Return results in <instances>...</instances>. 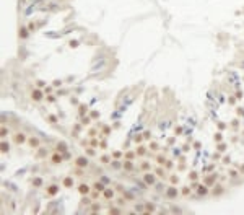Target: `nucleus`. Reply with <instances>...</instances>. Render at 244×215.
<instances>
[{"label":"nucleus","mask_w":244,"mask_h":215,"mask_svg":"<svg viewBox=\"0 0 244 215\" xmlns=\"http://www.w3.org/2000/svg\"><path fill=\"white\" fill-rule=\"evenodd\" d=\"M51 93H52V88H51V86H47V88H46V94H51Z\"/></svg>","instance_id":"5fc2aeb1"},{"label":"nucleus","mask_w":244,"mask_h":215,"mask_svg":"<svg viewBox=\"0 0 244 215\" xmlns=\"http://www.w3.org/2000/svg\"><path fill=\"white\" fill-rule=\"evenodd\" d=\"M77 44H78V41H70V47H77Z\"/></svg>","instance_id":"864d4df0"},{"label":"nucleus","mask_w":244,"mask_h":215,"mask_svg":"<svg viewBox=\"0 0 244 215\" xmlns=\"http://www.w3.org/2000/svg\"><path fill=\"white\" fill-rule=\"evenodd\" d=\"M46 155H47V150L39 147V153H37V157H39V158H42V157H46Z\"/></svg>","instance_id":"4be33fe9"},{"label":"nucleus","mask_w":244,"mask_h":215,"mask_svg":"<svg viewBox=\"0 0 244 215\" xmlns=\"http://www.w3.org/2000/svg\"><path fill=\"white\" fill-rule=\"evenodd\" d=\"M86 155H88V157H93V155H94V148H93V147L86 148Z\"/></svg>","instance_id":"7c9ffc66"},{"label":"nucleus","mask_w":244,"mask_h":215,"mask_svg":"<svg viewBox=\"0 0 244 215\" xmlns=\"http://www.w3.org/2000/svg\"><path fill=\"white\" fill-rule=\"evenodd\" d=\"M142 169H143V171H148V169H150V165H148L146 161H145V163H142Z\"/></svg>","instance_id":"f704fd0d"},{"label":"nucleus","mask_w":244,"mask_h":215,"mask_svg":"<svg viewBox=\"0 0 244 215\" xmlns=\"http://www.w3.org/2000/svg\"><path fill=\"white\" fill-rule=\"evenodd\" d=\"M215 181H217V174H210V176L205 179V184H207V186H210V184H213Z\"/></svg>","instance_id":"f3484780"},{"label":"nucleus","mask_w":244,"mask_h":215,"mask_svg":"<svg viewBox=\"0 0 244 215\" xmlns=\"http://www.w3.org/2000/svg\"><path fill=\"white\" fill-rule=\"evenodd\" d=\"M112 166H114V168H119V166H120V163H119V161H112Z\"/></svg>","instance_id":"4d7b16f0"},{"label":"nucleus","mask_w":244,"mask_h":215,"mask_svg":"<svg viewBox=\"0 0 244 215\" xmlns=\"http://www.w3.org/2000/svg\"><path fill=\"white\" fill-rule=\"evenodd\" d=\"M221 139H223V134H221V132H217L215 137H213V140H215V142H221Z\"/></svg>","instance_id":"5701e85b"},{"label":"nucleus","mask_w":244,"mask_h":215,"mask_svg":"<svg viewBox=\"0 0 244 215\" xmlns=\"http://www.w3.org/2000/svg\"><path fill=\"white\" fill-rule=\"evenodd\" d=\"M122 166H124L125 169H132V168H134V165H132V161H130V160L124 161V163H122Z\"/></svg>","instance_id":"412c9836"},{"label":"nucleus","mask_w":244,"mask_h":215,"mask_svg":"<svg viewBox=\"0 0 244 215\" xmlns=\"http://www.w3.org/2000/svg\"><path fill=\"white\" fill-rule=\"evenodd\" d=\"M223 163L228 165V163H229V157H225V158H223Z\"/></svg>","instance_id":"13d9d810"},{"label":"nucleus","mask_w":244,"mask_h":215,"mask_svg":"<svg viewBox=\"0 0 244 215\" xmlns=\"http://www.w3.org/2000/svg\"><path fill=\"white\" fill-rule=\"evenodd\" d=\"M135 153H137V155H138V157H143L145 153H146V148H145L143 145H140V147H138V148L135 150Z\"/></svg>","instance_id":"6ab92c4d"},{"label":"nucleus","mask_w":244,"mask_h":215,"mask_svg":"<svg viewBox=\"0 0 244 215\" xmlns=\"http://www.w3.org/2000/svg\"><path fill=\"white\" fill-rule=\"evenodd\" d=\"M47 101H49V103H54V101H55V96H54L52 93H51V94H47Z\"/></svg>","instance_id":"72a5a7b5"},{"label":"nucleus","mask_w":244,"mask_h":215,"mask_svg":"<svg viewBox=\"0 0 244 215\" xmlns=\"http://www.w3.org/2000/svg\"><path fill=\"white\" fill-rule=\"evenodd\" d=\"M177 196H179V191L174 187V184L166 189V197H168V199H176Z\"/></svg>","instance_id":"39448f33"},{"label":"nucleus","mask_w":244,"mask_h":215,"mask_svg":"<svg viewBox=\"0 0 244 215\" xmlns=\"http://www.w3.org/2000/svg\"><path fill=\"white\" fill-rule=\"evenodd\" d=\"M93 189H96V191H99V192H103V191H104L106 187H104V184H103V183H98V181H96V183L93 184Z\"/></svg>","instance_id":"a211bd4d"},{"label":"nucleus","mask_w":244,"mask_h":215,"mask_svg":"<svg viewBox=\"0 0 244 215\" xmlns=\"http://www.w3.org/2000/svg\"><path fill=\"white\" fill-rule=\"evenodd\" d=\"M156 161H158V165H160V166H163V165L166 163V160H164V157H161V155H160V157L156 158Z\"/></svg>","instance_id":"a878e982"},{"label":"nucleus","mask_w":244,"mask_h":215,"mask_svg":"<svg viewBox=\"0 0 244 215\" xmlns=\"http://www.w3.org/2000/svg\"><path fill=\"white\" fill-rule=\"evenodd\" d=\"M156 176H158V178H164V169L158 168V169H156Z\"/></svg>","instance_id":"393cba45"},{"label":"nucleus","mask_w":244,"mask_h":215,"mask_svg":"<svg viewBox=\"0 0 244 215\" xmlns=\"http://www.w3.org/2000/svg\"><path fill=\"white\" fill-rule=\"evenodd\" d=\"M91 210H93V212H96V210H99V205H96V204H93V205H91Z\"/></svg>","instance_id":"09e8293b"},{"label":"nucleus","mask_w":244,"mask_h":215,"mask_svg":"<svg viewBox=\"0 0 244 215\" xmlns=\"http://www.w3.org/2000/svg\"><path fill=\"white\" fill-rule=\"evenodd\" d=\"M10 152V145L5 140H2V153H8Z\"/></svg>","instance_id":"aec40b11"},{"label":"nucleus","mask_w":244,"mask_h":215,"mask_svg":"<svg viewBox=\"0 0 244 215\" xmlns=\"http://www.w3.org/2000/svg\"><path fill=\"white\" fill-rule=\"evenodd\" d=\"M164 166H166V168L169 169V168L172 166V161H166V163H164Z\"/></svg>","instance_id":"603ef678"},{"label":"nucleus","mask_w":244,"mask_h":215,"mask_svg":"<svg viewBox=\"0 0 244 215\" xmlns=\"http://www.w3.org/2000/svg\"><path fill=\"white\" fill-rule=\"evenodd\" d=\"M112 157H114V158H119V157H122V153H120V152H114Z\"/></svg>","instance_id":"49530a36"},{"label":"nucleus","mask_w":244,"mask_h":215,"mask_svg":"<svg viewBox=\"0 0 244 215\" xmlns=\"http://www.w3.org/2000/svg\"><path fill=\"white\" fill-rule=\"evenodd\" d=\"M96 145H98V140H96V139H93V140H91V147H96Z\"/></svg>","instance_id":"6e6d98bb"},{"label":"nucleus","mask_w":244,"mask_h":215,"mask_svg":"<svg viewBox=\"0 0 244 215\" xmlns=\"http://www.w3.org/2000/svg\"><path fill=\"white\" fill-rule=\"evenodd\" d=\"M109 160H111V158H109L108 155H104V157H101V161H103V163H109Z\"/></svg>","instance_id":"4c0bfd02"},{"label":"nucleus","mask_w":244,"mask_h":215,"mask_svg":"<svg viewBox=\"0 0 244 215\" xmlns=\"http://www.w3.org/2000/svg\"><path fill=\"white\" fill-rule=\"evenodd\" d=\"M142 139H143V135H137V137H135V142H137V143H140V142H142Z\"/></svg>","instance_id":"8fccbe9b"},{"label":"nucleus","mask_w":244,"mask_h":215,"mask_svg":"<svg viewBox=\"0 0 244 215\" xmlns=\"http://www.w3.org/2000/svg\"><path fill=\"white\" fill-rule=\"evenodd\" d=\"M145 207H146V210H150V212H155V205H153V204H146Z\"/></svg>","instance_id":"c9c22d12"},{"label":"nucleus","mask_w":244,"mask_h":215,"mask_svg":"<svg viewBox=\"0 0 244 215\" xmlns=\"http://www.w3.org/2000/svg\"><path fill=\"white\" fill-rule=\"evenodd\" d=\"M208 192H210V191H208L207 184H200V186L197 187V194H199V196H207Z\"/></svg>","instance_id":"9d476101"},{"label":"nucleus","mask_w":244,"mask_h":215,"mask_svg":"<svg viewBox=\"0 0 244 215\" xmlns=\"http://www.w3.org/2000/svg\"><path fill=\"white\" fill-rule=\"evenodd\" d=\"M236 100H238V98H233V96H231V98H229V103L234 104V103H236Z\"/></svg>","instance_id":"bf43d9fd"},{"label":"nucleus","mask_w":244,"mask_h":215,"mask_svg":"<svg viewBox=\"0 0 244 215\" xmlns=\"http://www.w3.org/2000/svg\"><path fill=\"white\" fill-rule=\"evenodd\" d=\"M52 86H54V88H59V86H62V82H60V80H54V82H52Z\"/></svg>","instance_id":"c756f323"},{"label":"nucleus","mask_w":244,"mask_h":215,"mask_svg":"<svg viewBox=\"0 0 244 215\" xmlns=\"http://www.w3.org/2000/svg\"><path fill=\"white\" fill-rule=\"evenodd\" d=\"M7 134H8V129L7 127H2V137H5Z\"/></svg>","instance_id":"c03bdc74"},{"label":"nucleus","mask_w":244,"mask_h":215,"mask_svg":"<svg viewBox=\"0 0 244 215\" xmlns=\"http://www.w3.org/2000/svg\"><path fill=\"white\" fill-rule=\"evenodd\" d=\"M150 137H151V135H150V132H145V134H143V139H145V140H150Z\"/></svg>","instance_id":"a18cd8bd"},{"label":"nucleus","mask_w":244,"mask_h":215,"mask_svg":"<svg viewBox=\"0 0 244 215\" xmlns=\"http://www.w3.org/2000/svg\"><path fill=\"white\" fill-rule=\"evenodd\" d=\"M109 214H119V209H109Z\"/></svg>","instance_id":"3c124183"},{"label":"nucleus","mask_w":244,"mask_h":215,"mask_svg":"<svg viewBox=\"0 0 244 215\" xmlns=\"http://www.w3.org/2000/svg\"><path fill=\"white\" fill-rule=\"evenodd\" d=\"M91 197H93V199H98V197H99V191H96V189H94V192L91 194Z\"/></svg>","instance_id":"58836bf2"},{"label":"nucleus","mask_w":244,"mask_h":215,"mask_svg":"<svg viewBox=\"0 0 244 215\" xmlns=\"http://www.w3.org/2000/svg\"><path fill=\"white\" fill-rule=\"evenodd\" d=\"M88 165H90L88 157H77V158H75V166H77V168H86Z\"/></svg>","instance_id":"f257e3e1"},{"label":"nucleus","mask_w":244,"mask_h":215,"mask_svg":"<svg viewBox=\"0 0 244 215\" xmlns=\"http://www.w3.org/2000/svg\"><path fill=\"white\" fill-rule=\"evenodd\" d=\"M28 143H29V147H31V148H39L41 140H39L37 137H28Z\"/></svg>","instance_id":"6e6552de"},{"label":"nucleus","mask_w":244,"mask_h":215,"mask_svg":"<svg viewBox=\"0 0 244 215\" xmlns=\"http://www.w3.org/2000/svg\"><path fill=\"white\" fill-rule=\"evenodd\" d=\"M78 112H80V116H85L88 112V106L86 104H78Z\"/></svg>","instance_id":"dca6fc26"},{"label":"nucleus","mask_w":244,"mask_h":215,"mask_svg":"<svg viewBox=\"0 0 244 215\" xmlns=\"http://www.w3.org/2000/svg\"><path fill=\"white\" fill-rule=\"evenodd\" d=\"M181 192H182V196H189V194H190V187H189V186L182 187V191H181Z\"/></svg>","instance_id":"b1692460"},{"label":"nucleus","mask_w":244,"mask_h":215,"mask_svg":"<svg viewBox=\"0 0 244 215\" xmlns=\"http://www.w3.org/2000/svg\"><path fill=\"white\" fill-rule=\"evenodd\" d=\"M143 181L148 184V186H153L155 183H156V176H155L153 173H145V174H143Z\"/></svg>","instance_id":"423d86ee"},{"label":"nucleus","mask_w":244,"mask_h":215,"mask_svg":"<svg viewBox=\"0 0 244 215\" xmlns=\"http://www.w3.org/2000/svg\"><path fill=\"white\" fill-rule=\"evenodd\" d=\"M229 176H231V178H236V176H238V173H236L234 169H231V171H229Z\"/></svg>","instance_id":"de8ad7c7"},{"label":"nucleus","mask_w":244,"mask_h":215,"mask_svg":"<svg viewBox=\"0 0 244 215\" xmlns=\"http://www.w3.org/2000/svg\"><path fill=\"white\" fill-rule=\"evenodd\" d=\"M41 184H42V179H41V178L33 179V186H41Z\"/></svg>","instance_id":"c85d7f7f"},{"label":"nucleus","mask_w":244,"mask_h":215,"mask_svg":"<svg viewBox=\"0 0 244 215\" xmlns=\"http://www.w3.org/2000/svg\"><path fill=\"white\" fill-rule=\"evenodd\" d=\"M62 184H63V187H72L73 186V178H72V176H67V178L63 179Z\"/></svg>","instance_id":"2eb2a0df"},{"label":"nucleus","mask_w":244,"mask_h":215,"mask_svg":"<svg viewBox=\"0 0 244 215\" xmlns=\"http://www.w3.org/2000/svg\"><path fill=\"white\" fill-rule=\"evenodd\" d=\"M236 98H238V100H241V98H243V93H239V91H238V93H236Z\"/></svg>","instance_id":"680f3d73"},{"label":"nucleus","mask_w":244,"mask_h":215,"mask_svg":"<svg viewBox=\"0 0 244 215\" xmlns=\"http://www.w3.org/2000/svg\"><path fill=\"white\" fill-rule=\"evenodd\" d=\"M42 98H44V91H42V90L34 88V90L31 91V100H33V101H41Z\"/></svg>","instance_id":"7ed1b4c3"},{"label":"nucleus","mask_w":244,"mask_h":215,"mask_svg":"<svg viewBox=\"0 0 244 215\" xmlns=\"http://www.w3.org/2000/svg\"><path fill=\"white\" fill-rule=\"evenodd\" d=\"M28 28H29V31H31V33H34V29H36V25H34V23L31 21V23L28 25Z\"/></svg>","instance_id":"473e14b6"},{"label":"nucleus","mask_w":244,"mask_h":215,"mask_svg":"<svg viewBox=\"0 0 244 215\" xmlns=\"http://www.w3.org/2000/svg\"><path fill=\"white\" fill-rule=\"evenodd\" d=\"M59 194V186L57 184H51V186L46 189V196L47 197H54Z\"/></svg>","instance_id":"20e7f679"},{"label":"nucleus","mask_w":244,"mask_h":215,"mask_svg":"<svg viewBox=\"0 0 244 215\" xmlns=\"http://www.w3.org/2000/svg\"><path fill=\"white\" fill-rule=\"evenodd\" d=\"M135 155H137V153H134V152H127V153H125L127 160H132V158H134V157H135Z\"/></svg>","instance_id":"2f4dec72"},{"label":"nucleus","mask_w":244,"mask_h":215,"mask_svg":"<svg viewBox=\"0 0 244 215\" xmlns=\"http://www.w3.org/2000/svg\"><path fill=\"white\" fill-rule=\"evenodd\" d=\"M29 28L28 26H20V29H18V36H20V39H26L28 36H29Z\"/></svg>","instance_id":"0eeeda50"},{"label":"nucleus","mask_w":244,"mask_h":215,"mask_svg":"<svg viewBox=\"0 0 244 215\" xmlns=\"http://www.w3.org/2000/svg\"><path fill=\"white\" fill-rule=\"evenodd\" d=\"M150 148H151V150H158V143L151 142V143H150Z\"/></svg>","instance_id":"79ce46f5"},{"label":"nucleus","mask_w":244,"mask_h":215,"mask_svg":"<svg viewBox=\"0 0 244 215\" xmlns=\"http://www.w3.org/2000/svg\"><path fill=\"white\" fill-rule=\"evenodd\" d=\"M212 192H213V196H220V194H223V192H225V189H223V186H220V184H218V186H215L213 189H212Z\"/></svg>","instance_id":"ddd939ff"},{"label":"nucleus","mask_w":244,"mask_h":215,"mask_svg":"<svg viewBox=\"0 0 244 215\" xmlns=\"http://www.w3.org/2000/svg\"><path fill=\"white\" fill-rule=\"evenodd\" d=\"M49 121H51V122H57V119H55L54 116H51V117H49Z\"/></svg>","instance_id":"e2e57ef3"},{"label":"nucleus","mask_w":244,"mask_h":215,"mask_svg":"<svg viewBox=\"0 0 244 215\" xmlns=\"http://www.w3.org/2000/svg\"><path fill=\"white\" fill-rule=\"evenodd\" d=\"M225 148H226L225 143H220V145H218V152H225Z\"/></svg>","instance_id":"ea45409f"},{"label":"nucleus","mask_w":244,"mask_h":215,"mask_svg":"<svg viewBox=\"0 0 244 215\" xmlns=\"http://www.w3.org/2000/svg\"><path fill=\"white\" fill-rule=\"evenodd\" d=\"M103 194H104V199H112V197H114V191H112L111 187H106V189L103 191Z\"/></svg>","instance_id":"f8f14e48"},{"label":"nucleus","mask_w":244,"mask_h":215,"mask_svg":"<svg viewBox=\"0 0 244 215\" xmlns=\"http://www.w3.org/2000/svg\"><path fill=\"white\" fill-rule=\"evenodd\" d=\"M51 160H52V163H54V165H60V163L63 161V157L60 155V152H57V153H54V155H52V158H51Z\"/></svg>","instance_id":"9b49d317"},{"label":"nucleus","mask_w":244,"mask_h":215,"mask_svg":"<svg viewBox=\"0 0 244 215\" xmlns=\"http://www.w3.org/2000/svg\"><path fill=\"white\" fill-rule=\"evenodd\" d=\"M78 192H80L81 196H86V194L91 192V187L88 186V184H80V186H78Z\"/></svg>","instance_id":"1a4fd4ad"},{"label":"nucleus","mask_w":244,"mask_h":215,"mask_svg":"<svg viewBox=\"0 0 244 215\" xmlns=\"http://www.w3.org/2000/svg\"><path fill=\"white\" fill-rule=\"evenodd\" d=\"M37 86H39V88H42V86H44V82H41V80H39V82H37Z\"/></svg>","instance_id":"052dcab7"},{"label":"nucleus","mask_w":244,"mask_h":215,"mask_svg":"<svg viewBox=\"0 0 244 215\" xmlns=\"http://www.w3.org/2000/svg\"><path fill=\"white\" fill-rule=\"evenodd\" d=\"M55 148H57V152H60V153H65L67 152V143L65 142H59Z\"/></svg>","instance_id":"4468645a"},{"label":"nucleus","mask_w":244,"mask_h":215,"mask_svg":"<svg viewBox=\"0 0 244 215\" xmlns=\"http://www.w3.org/2000/svg\"><path fill=\"white\" fill-rule=\"evenodd\" d=\"M189 178H190V179H197V173H195V171H190Z\"/></svg>","instance_id":"a19ab883"},{"label":"nucleus","mask_w":244,"mask_h":215,"mask_svg":"<svg viewBox=\"0 0 244 215\" xmlns=\"http://www.w3.org/2000/svg\"><path fill=\"white\" fill-rule=\"evenodd\" d=\"M26 134H23V132H16L15 135H13V142L16 143V145H23L25 142H26Z\"/></svg>","instance_id":"f03ea898"},{"label":"nucleus","mask_w":244,"mask_h":215,"mask_svg":"<svg viewBox=\"0 0 244 215\" xmlns=\"http://www.w3.org/2000/svg\"><path fill=\"white\" fill-rule=\"evenodd\" d=\"M218 129H220V131H225V129H226L225 122H218Z\"/></svg>","instance_id":"e433bc0d"},{"label":"nucleus","mask_w":244,"mask_h":215,"mask_svg":"<svg viewBox=\"0 0 244 215\" xmlns=\"http://www.w3.org/2000/svg\"><path fill=\"white\" fill-rule=\"evenodd\" d=\"M169 181H171V184H177V183H179V178H177L176 174H172L171 178H169Z\"/></svg>","instance_id":"bb28decb"},{"label":"nucleus","mask_w":244,"mask_h":215,"mask_svg":"<svg viewBox=\"0 0 244 215\" xmlns=\"http://www.w3.org/2000/svg\"><path fill=\"white\" fill-rule=\"evenodd\" d=\"M81 202H83L85 205H90V204H91V200H90V199H86V197H83V200H81Z\"/></svg>","instance_id":"37998d69"},{"label":"nucleus","mask_w":244,"mask_h":215,"mask_svg":"<svg viewBox=\"0 0 244 215\" xmlns=\"http://www.w3.org/2000/svg\"><path fill=\"white\" fill-rule=\"evenodd\" d=\"M81 124H83V126H88V124H90V117H88V116H86V117L81 116Z\"/></svg>","instance_id":"cd10ccee"}]
</instances>
